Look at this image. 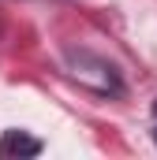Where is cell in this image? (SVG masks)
<instances>
[{
	"instance_id": "obj_3",
	"label": "cell",
	"mask_w": 157,
	"mask_h": 160,
	"mask_svg": "<svg viewBox=\"0 0 157 160\" xmlns=\"http://www.w3.org/2000/svg\"><path fill=\"white\" fill-rule=\"evenodd\" d=\"M154 142H157V130H154Z\"/></svg>"
},
{
	"instance_id": "obj_1",
	"label": "cell",
	"mask_w": 157,
	"mask_h": 160,
	"mask_svg": "<svg viewBox=\"0 0 157 160\" xmlns=\"http://www.w3.org/2000/svg\"><path fill=\"white\" fill-rule=\"evenodd\" d=\"M38 153H41V142H38V138H30V134H23V130H8V134L0 138V157H4V160L38 157Z\"/></svg>"
},
{
	"instance_id": "obj_2",
	"label": "cell",
	"mask_w": 157,
	"mask_h": 160,
	"mask_svg": "<svg viewBox=\"0 0 157 160\" xmlns=\"http://www.w3.org/2000/svg\"><path fill=\"white\" fill-rule=\"evenodd\" d=\"M154 116H157V101H154Z\"/></svg>"
}]
</instances>
